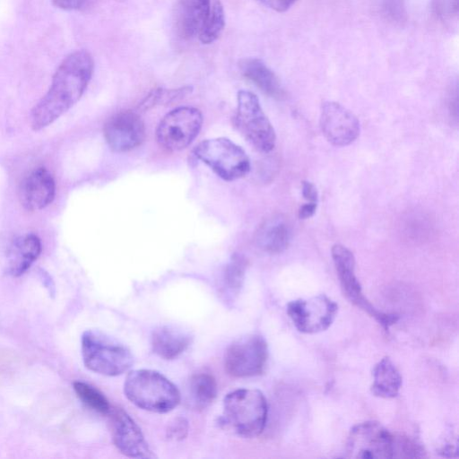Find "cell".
<instances>
[{
  "label": "cell",
  "instance_id": "6da1fadb",
  "mask_svg": "<svg viewBox=\"0 0 459 459\" xmlns=\"http://www.w3.org/2000/svg\"><path fill=\"white\" fill-rule=\"evenodd\" d=\"M94 61L86 50L68 55L59 65L50 88L30 112V126L39 131L69 110L84 93L93 74Z\"/></svg>",
  "mask_w": 459,
  "mask_h": 459
},
{
  "label": "cell",
  "instance_id": "7a4b0ae2",
  "mask_svg": "<svg viewBox=\"0 0 459 459\" xmlns=\"http://www.w3.org/2000/svg\"><path fill=\"white\" fill-rule=\"evenodd\" d=\"M124 392L132 403L152 412L170 411L180 402L177 386L162 374L152 369L131 371L126 378Z\"/></svg>",
  "mask_w": 459,
  "mask_h": 459
},
{
  "label": "cell",
  "instance_id": "3957f363",
  "mask_svg": "<svg viewBox=\"0 0 459 459\" xmlns=\"http://www.w3.org/2000/svg\"><path fill=\"white\" fill-rule=\"evenodd\" d=\"M267 412L266 399L257 389H238L223 400L224 423L246 438L255 437L264 431Z\"/></svg>",
  "mask_w": 459,
  "mask_h": 459
},
{
  "label": "cell",
  "instance_id": "277c9868",
  "mask_svg": "<svg viewBox=\"0 0 459 459\" xmlns=\"http://www.w3.org/2000/svg\"><path fill=\"white\" fill-rule=\"evenodd\" d=\"M82 353L87 368L109 377L123 374L134 362L127 347L98 331L90 330L83 333Z\"/></svg>",
  "mask_w": 459,
  "mask_h": 459
},
{
  "label": "cell",
  "instance_id": "5b68a950",
  "mask_svg": "<svg viewBox=\"0 0 459 459\" xmlns=\"http://www.w3.org/2000/svg\"><path fill=\"white\" fill-rule=\"evenodd\" d=\"M195 156L221 178L234 181L250 171V160L245 151L228 138L204 140L194 149Z\"/></svg>",
  "mask_w": 459,
  "mask_h": 459
},
{
  "label": "cell",
  "instance_id": "8992f818",
  "mask_svg": "<svg viewBox=\"0 0 459 459\" xmlns=\"http://www.w3.org/2000/svg\"><path fill=\"white\" fill-rule=\"evenodd\" d=\"M235 125L257 151L266 153L274 148V129L255 93L245 90L238 92Z\"/></svg>",
  "mask_w": 459,
  "mask_h": 459
},
{
  "label": "cell",
  "instance_id": "52a82bcc",
  "mask_svg": "<svg viewBox=\"0 0 459 459\" xmlns=\"http://www.w3.org/2000/svg\"><path fill=\"white\" fill-rule=\"evenodd\" d=\"M332 257L346 298L356 307L368 313L382 327L387 331L391 325L398 321L395 314L384 313L377 309L366 298L361 285L355 274V258L353 253L341 244L332 247Z\"/></svg>",
  "mask_w": 459,
  "mask_h": 459
},
{
  "label": "cell",
  "instance_id": "ba28073f",
  "mask_svg": "<svg viewBox=\"0 0 459 459\" xmlns=\"http://www.w3.org/2000/svg\"><path fill=\"white\" fill-rule=\"evenodd\" d=\"M203 124L201 111L193 107H178L167 113L156 129V140L169 152L186 148L198 135Z\"/></svg>",
  "mask_w": 459,
  "mask_h": 459
},
{
  "label": "cell",
  "instance_id": "9c48e42d",
  "mask_svg": "<svg viewBox=\"0 0 459 459\" xmlns=\"http://www.w3.org/2000/svg\"><path fill=\"white\" fill-rule=\"evenodd\" d=\"M268 358L265 340L258 334H248L234 341L227 349L225 369L235 377H247L263 372Z\"/></svg>",
  "mask_w": 459,
  "mask_h": 459
},
{
  "label": "cell",
  "instance_id": "30bf717a",
  "mask_svg": "<svg viewBox=\"0 0 459 459\" xmlns=\"http://www.w3.org/2000/svg\"><path fill=\"white\" fill-rule=\"evenodd\" d=\"M346 454L351 458H392L393 434L377 421L360 422L349 433Z\"/></svg>",
  "mask_w": 459,
  "mask_h": 459
},
{
  "label": "cell",
  "instance_id": "8fae6325",
  "mask_svg": "<svg viewBox=\"0 0 459 459\" xmlns=\"http://www.w3.org/2000/svg\"><path fill=\"white\" fill-rule=\"evenodd\" d=\"M338 305L325 294L298 299L287 305V314L295 327L304 333L326 330L333 322Z\"/></svg>",
  "mask_w": 459,
  "mask_h": 459
},
{
  "label": "cell",
  "instance_id": "7c38bea8",
  "mask_svg": "<svg viewBox=\"0 0 459 459\" xmlns=\"http://www.w3.org/2000/svg\"><path fill=\"white\" fill-rule=\"evenodd\" d=\"M320 127L325 139L331 144L338 147L352 143L359 135L360 131L357 117L335 101L322 103Z\"/></svg>",
  "mask_w": 459,
  "mask_h": 459
},
{
  "label": "cell",
  "instance_id": "4fadbf2b",
  "mask_svg": "<svg viewBox=\"0 0 459 459\" xmlns=\"http://www.w3.org/2000/svg\"><path fill=\"white\" fill-rule=\"evenodd\" d=\"M108 415L113 443L123 455L132 458L154 456L141 429L126 411L111 407Z\"/></svg>",
  "mask_w": 459,
  "mask_h": 459
},
{
  "label": "cell",
  "instance_id": "5bb4252c",
  "mask_svg": "<svg viewBox=\"0 0 459 459\" xmlns=\"http://www.w3.org/2000/svg\"><path fill=\"white\" fill-rule=\"evenodd\" d=\"M104 137L110 149L126 152L138 147L145 138V126L140 116L133 111H122L108 119Z\"/></svg>",
  "mask_w": 459,
  "mask_h": 459
},
{
  "label": "cell",
  "instance_id": "9a60e30c",
  "mask_svg": "<svg viewBox=\"0 0 459 459\" xmlns=\"http://www.w3.org/2000/svg\"><path fill=\"white\" fill-rule=\"evenodd\" d=\"M56 183L52 174L44 167L32 170L21 183L19 197L28 211H39L52 203Z\"/></svg>",
  "mask_w": 459,
  "mask_h": 459
},
{
  "label": "cell",
  "instance_id": "2e32d148",
  "mask_svg": "<svg viewBox=\"0 0 459 459\" xmlns=\"http://www.w3.org/2000/svg\"><path fill=\"white\" fill-rule=\"evenodd\" d=\"M212 0H178L176 26L178 35L189 39L198 36L210 12Z\"/></svg>",
  "mask_w": 459,
  "mask_h": 459
},
{
  "label": "cell",
  "instance_id": "e0dca14e",
  "mask_svg": "<svg viewBox=\"0 0 459 459\" xmlns=\"http://www.w3.org/2000/svg\"><path fill=\"white\" fill-rule=\"evenodd\" d=\"M291 227L282 216H273L264 221L255 235L257 246L266 253L280 254L290 245Z\"/></svg>",
  "mask_w": 459,
  "mask_h": 459
},
{
  "label": "cell",
  "instance_id": "ac0fdd59",
  "mask_svg": "<svg viewBox=\"0 0 459 459\" xmlns=\"http://www.w3.org/2000/svg\"><path fill=\"white\" fill-rule=\"evenodd\" d=\"M41 242L35 234L15 238L7 251V273L14 277L24 273L41 253Z\"/></svg>",
  "mask_w": 459,
  "mask_h": 459
},
{
  "label": "cell",
  "instance_id": "d6986e66",
  "mask_svg": "<svg viewBox=\"0 0 459 459\" xmlns=\"http://www.w3.org/2000/svg\"><path fill=\"white\" fill-rule=\"evenodd\" d=\"M192 336L181 328L162 325L152 332L151 343L154 353L165 359H173L191 344Z\"/></svg>",
  "mask_w": 459,
  "mask_h": 459
},
{
  "label": "cell",
  "instance_id": "ffe728a7",
  "mask_svg": "<svg viewBox=\"0 0 459 459\" xmlns=\"http://www.w3.org/2000/svg\"><path fill=\"white\" fill-rule=\"evenodd\" d=\"M242 74L267 96L282 100L285 91L276 74L259 58L247 57L239 62Z\"/></svg>",
  "mask_w": 459,
  "mask_h": 459
},
{
  "label": "cell",
  "instance_id": "44dd1931",
  "mask_svg": "<svg viewBox=\"0 0 459 459\" xmlns=\"http://www.w3.org/2000/svg\"><path fill=\"white\" fill-rule=\"evenodd\" d=\"M401 385L402 377L393 361L388 357L381 359L373 369L372 394L381 398H394Z\"/></svg>",
  "mask_w": 459,
  "mask_h": 459
},
{
  "label": "cell",
  "instance_id": "7402d4cb",
  "mask_svg": "<svg viewBox=\"0 0 459 459\" xmlns=\"http://www.w3.org/2000/svg\"><path fill=\"white\" fill-rule=\"evenodd\" d=\"M217 394V383L214 377L209 372L194 374L187 385V402L196 409L203 410L208 407Z\"/></svg>",
  "mask_w": 459,
  "mask_h": 459
},
{
  "label": "cell",
  "instance_id": "603a6c76",
  "mask_svg": "<svg viewBox=\"0 0 459 459\" xmlns=\"http://www.w3.org/2000/svg\"><path fill=\"white\" fill-rule=\"evenodd\" d=\"M247 262L246 258L239 255L234 254L226 268L222 276V292L228 298L237 296L243 285Z\"/></svg>",
  "mask_w": 459,
  "mask_h": 459
},
{
  "label": "cell",
  "instance_id": "cb8c5ba5",
  "mask_svg": "<svg viewBox=\"0 0 459 459\" xmlns=\"http://www.w3.org/2000/svg\"><path fill=\"white\" fill-rule=\"evenodd\" d=\"M225 26L224 8L220 0H212L210 12L198 34L203 44H211L219 39Z\"/></svg>",
  "mask_w": 459,
  "mask_h": 459
},
{
  "label": "cell",
  "instance_id": "d4e9b609",
  "mask_svg": "<svg viewBox=\"0 0 459 459\" xmlns=\"http://www.w3.org/2000/svg\"><path fill=\"white\" fill-rule=\"evenodd\" d=\"M192 91V86H184L177 89L157 88L152 90L142 100L138 108L145 111L156 106L171 104L186 98Z\"/></svg>",
  "mask_w": 459,
  "mask_h": 459
},
{
  "label": "cell",
  "instance_id": "484cf974",
  "mask_svg": "<svg viewBox=\"0 0 459 459\" xmlns=\"http://www.w3.org/2000/svg\"><path fill=\"white\" fill-rule=\"evenodd\" d=\"M73 386L77 396L83 403L100 414L108 415L111 406L101 392L82 381L74 382Z\"/></svg>",
  "mask_w": 459,
  "mask_h": 459
},
{
  "label": "cell",
  "instance_id": "4316f807",
  "mask_svg": "<svg viewBox=\"0 0 459 459\" xmlns=\"http://www.w3.org/2000/svg\"><path fill=\"white\" fill-rule=\"evenodd\" d=\"M422 456H425V451L415 440L408 437L393 435L392 458H415Z\"/></svg>",
  "mask_w": 459,
  "mask_h": 459
},
{
  "label": "cell",
  "instance_id": "83f0119b",
  "mask_svg": "<svg viewBox=\"0 0 459 459\" xmlns=\"http://www.w3.org/2000/svg\"><path fill=\"white\" fill-rule=\"evenodd\" d=\"M459 0H431V9L436 17L444 22H452L458 17Z\"/></svg>",
  "mask_w": 459,
  "mask_h": 459
},
{
  "label": "cell",
  "instance_id": "f1b7e54d",
  "mask_svg": "<svg viewBox=\"0 0 459 459\" xmlns=\"http://www.w3.org/2000/svg\"><path fill=\"white\" fill-rule=\"evenodd\" d=\"M383 15L390 22L402 24L407 20L404 0H382Z\"/></svg>",
  "mask_w": 459,
  "mask_h": 459
},
{
  "label": "cell",
  "instance_id": "f546056e",
  "mask_svg": "<svg viewBox=\"0 0 459 459\" xmlns=\"http://www.w3.org/2000/svg\"><path fill=\"white\" fill-rule=\"evenodd\" d=\"M188 421L183 417L173 419L166 429V437L172 441H181L188 434Z\"/></svg>",
  "mask_w": 459,
  "mask_h": 459
},
{
  "label": "cell",
  "instance_id": "4dcf8cb0",
  "mask_svg": "<svg viewBox=\"0 0 459 459\" xmlns=\"http://www.w3.org/2000/svg\"><path fill=\"white\" fill-rule=\"evenodd\" d=\"M92 0H52L55 6L67 11L86 9Z\"/></svg>",
  "mask_w": 459,
  "mask_h": 459
},
{
  "label": "cell",
  "instance_id": "1f68e13d",
  "mask_svg": "<svg viewBox=\"0 0 459 459\" xmlns=\"http://www.w3.org/2000/svg\"><path fill=\"white\" fill-rule=\"evenodd\" d=\"M264 5L278 12L283 13L289 10L298 0H259Z\"/></svg>",
  "mask_w": 459,
  "mask_h": 459
},
{
  "label": "cell",
  "instance_id": "d6a6232c",
  "mask_svg": "<svg viewBox=\"0 0 459 459\" xmlns=\"http://www.w3.org/2000/svg\"><path fill=\"white\" fill-rule=\"evenodd\" d=\"M302 195L308 203H318L316 187L309 181L302 182Z\"/></svg>",
  "mask_w": 459,
  "mask_h": 459
},
{
  "label": "cell",
  "instance_id": "836d02e7",
  "mask_svg": "<svg viewBox=\"0 0 459 459\" xmlns=\"http://www.w3.org/2000/svg\"><path fill=\"white\" fill-rule=\"evenodd\" d=\"M317 204L316 203H307L301 205L299 209V218L302 220L308 219L312 217L316 211Z\"/></svg>",
  "mask_w": 459,
  "mask_h": 459
}]
</instances>
